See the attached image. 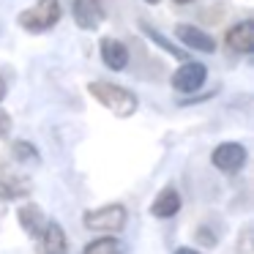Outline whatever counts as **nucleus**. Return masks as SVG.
<instances>
[{"label":"nucleus","mask_w":254,"mask_h":254,"mask_svg":"<svg viewBox=\"0 0 254 254\" xmlns=\"http://www.w3.org/2000/svg\"><path fill=\"white\" fill-rule=\"evenodd\" d=\"M88 93L118 118H131L139 107L137 96H134L131 90L123 88V85L107 82V79H93V82H88Z\"/></svg>","instance_id":"nucleus-1"},{"label":"nucleus","mask_w":254,"mask_h":254,"mask_svg":"<svg viewBox=\"0 0 254 254\" xmlns=\"http://www.w3.org/2000/svg\"><path fill=\"white\" fill-rule=\"evenodd\" d=\"M61 0H39L36 6L25 8V11H19L17 22L22 30H28V33H47V30H52L58 22H61Z\"/></svg>","instance_id":"nucleus-2"},{"label":"nucleus","mask_w":254,"mask_h":254,"mask_svg":"<svg viewBox=\"0 0 254 254\" xmlns=\"http://www.w3.org/2000/svg\"><path fill=\"white\" fill-rule=\"evenodd\" d=\"M128 221V210L121 202H110L101 208H90L82 213V224L96 232H121Z\"/></svg>","instance_id":"nucleus-3"},{"label":"nucleus","mask_w":254,"mask_h":254,"mask_svg":"<svg viewBox=\"0 0 254 254\" xmlns=\"http://www.w3.org/2000/svg\"><path fill=\"white\" fill-rule=\"evenodd\" d=\"M249 153L246 148H243L241 142H221L213 148V153H210V161H213L216 170L227 172V175H235V172L243 170V164H246Z\"/></svg>","instance_id":"nucleus-4"},{"label":"nucleus","mask_w":254,"mask_h":254,"mask_svg":"<svg viewBox=\"0 0 254 254\" xmlns=\"http://www.w3.org/2000/svg\"><path fill=\"white\" fill-rule=\"evenodd\" d=\"M205 79H208V68L197 61H186L178 66V71L172 74L170 82L178 93H194V90H199L205 85Z\"/></svg>","instance_id":"nucleus-5"},{"label":"nucleus","mask_w":254,"mask_h":254,"mask_svg":"<svg viewBox=\"0 0 254 254\" xmlns=\"http://www.w3.org/2000/svg\"><path fill=\"white\" fill-rule=\"evenodd\" d=\"M33 194V181L28 175L8 170L0 164V197L3 199H25Z\"/></svg>","instance_id":"nucleus-6"},{"label":"nucleus","mask_w":254,"mask_h":254,"mask_svg":"<svg viewBox=\"0 0 254 254\" xmlns=\"http://www.w3.org/2000/svg\"><path fill=\"white\" fill-rule=\"evenodd\" d=\"M36 243H39V246H36L39 254H68L66 230H63L55 219H47V224H44V230H41V235L36 238Z\"/></svg>","instance_id":"nucleus-7"},{"label":"nucleus","mask_w":254,"mask_h":254,"mask_svg":"<svg viewBox=\"0 0 254 254\" xmlns=\"http://www.w3.org/2000/svg\"><path fill=\"white\" fill-rule=\"evenodd\" d=\"M71 14H74L77 28H82V30H96L104 22V6H101V0H74Z\"/></svg>","instance_id":"nucleus-8"},{"label":"nucleus","mask_w":254,"mask_h":254,"mask_svg":"<svg viewBox=\"0 0 254 254\" xmlns=\"http://www.w3.org/2000/svg\"><path fill=\"white\" fill-rule=\"evenodd\" d=\"M224 44L230 47L238 55H252L254 52V25L252 19H243V22L232 25L224 36Z\"/></svg>","instance_id":"nucleus-9"},{"label":"nucleus","mask_w":254,"mask_h":254,"mask_svg":"<svg viewBox=\"0 0 254 254\" xmlns=\"http://www.w3.org/2000/svg\"><path fill=\"white\" fill-rule=\"evenodd\" d=\"M99 52H101V61H104L107 68H112V71H123V68L128 66V50L123 41L112 39V36H104V39L99 41Z\"/></svg>","instance_id":"nucleus-10"},{"label":"nucleus","mask_w":254,"mask_h":254,"mask_svg":"<svg viewBox=\"0 0 254 254\" xmlns=\"http://www.w3.org/2000/svg\"><path fill=\"white\" fill-rule=\"evenodd\" d=\"M175 36H178V41H181L183 47H189V50L205 52V55L216 52V41L210 39L205 30L194 28V25H178V28H175Z\"/></svg>","instance_id":"nucleus-11"},{"label":"nucleus","mask_w":254,"mask_h":254,"mask_svg":"<svg viewBox=\"0 0 254 254\" xmlns=\"http://www.w3.org/2000/svg\"><path fill=\"white\" fill-rule=\"evenodd\" d=\"M178 210H181V194H178L175 186L161 189V191L156 194V199L150 202V213H153L156 219H170Z\"/></svg>","instance_id":"nucleus-12"},{"label":"nucleus","mask_w":254,"mask_h":254,"mask_svg":"<svg viewBox=\"0 0 254 254\" xmlns=\"http://www.w3.org/2000/svg\"><path fill=\"white\" fill-rule=\"evenodd\" d=\"M17 219H19V224H22V230L28 232L30 238H39V235H41V230H44V224H47V216H44V210H41L36 202H25V205H19V210H17Z\"/></svg>","instance_id":"nucleus-13"},{"label":"nucleus","mask_w":254,"mask_h":254,"mask_svg":"<svg viewBox=\"0 0 254 254\" xmlns=\"http://www.w3.org/2000/svg\"><path fill=\"white\" fill-rule=\"evenodd\" d=\"M82 254H123V243L112 235H104V238L90 241L88 246L82 249Z\"/></svg>","instance_id":"nucleus-14"},{"label":"nucleus","mask_w":254,"mask_h":254,"mask_svg":"<svg viewBox=\"0 0 254 254\" xmlns=\"http://www.w3.org/2000/svg\"><path fill=\"white\" fill-rule=\"evenodd\" d=\"M139 30H142V33H145V36H148V39H150V41H153V44H159V47H161V50H167V52H170V55H172V58H178V61H183V63H186V52H183V50H178V47H175V44H172V41H167V39H164V36H161V33H159V30H156V28H150V25H145V22H139Z\"/></svg>","instance_id":"nucleus-15"},{"label":"nucleus","mask_w":254,"mask_h":254,"mask_svg":"<svg viewBox=\"0 0 254 254\" xmlns=\"http://www.w3.org/2000/svg\"><path fill=\"white\" fill-rule=\"evenodd\" d=\"M11 156L17 161H39V150H36V145L25 142V139H17V142L11 145Z\"/></svg>","instance_id":"nucleus-16"},{"label":"nucleus","mask_w":254,"mask_h":254,"mask_svg":"<svg viewBox=\"0 0 254 254\" xmlns=\"http://www.w3.org/2000/svg\"><path fill=\"white\" fill-rule=\"evenodd\" d=\"M11 115H8L6 110H0V139H6L8 134H11Z\"/></svg>","instance_id":"nucleus-17"},{"label":"nucleus","mask_w":254,"mask_h":254,"mask_svg":"<svg viewBox=\"0 0 254 254\" xmlns=\"http://www.w3.org/2000/svg\"><path fill=\"white\" fill-rule=\"evenodd\" d=\"M6 79H3V77H0V101H3V99H6Z\"/></svg>","instance_id":"nucleus-18"},{"label":"nucleus","mask_w":254,"mask_h":254,"mask_svg":"<svg viewBox=\"0 0 254 254\" xmlns=\"http://www.w3.org/2000/svg\"><path fill=\"white\" fill-rule=\"evenodd\" d=\"M175 254H202V252H197V249H178Z\"/></svg>","instance_id":"nucleus-19"},{"label":"nucleus","mask_w":254,"mask_h":254,"mask_svg":"<svg viewBox=\"0 0 254 254\" xmlns=\"http://www.w3.org/2000/svg\"><path fill=\"white\" fill-rule=\"evenodd\" d=\"M172 3H181V6H183V3H191V0H172Z\"/></svg>","instance_id":"nucleus-20"},{"label":"nucleus","mask_w":254,"mask_h":254,"mask_svg":"<svg viewBox=\"0 0 254 254\" xmlns=\"http://www.w3.org/2000/svg\"><path fill=\"white\" fill-rule=\"evenodd\" d=\"M145 3H150V6H156V3H159V0H145Z\"/></svg>","instance_id":"nucleus-21"}]
</instances>
